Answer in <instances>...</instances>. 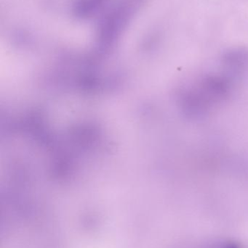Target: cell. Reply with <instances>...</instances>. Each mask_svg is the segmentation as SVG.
I'll use <instances>...</instances> for the list:
<instances>
[{"label":"cell","instance_id":"cell-1","mask_svg":"<svg viewBox=\"0 0 248 248\" xmlns=\"http://www.w3.org/2000/svg\"><path fill=\"white\" fill-rule=\"evenodd\" d=\"M231 78L228 75L209 76L181 94V108L191 118H199L224 101L231 93Z\"/></svg>","mask_w":248,"mask_h":248}]
</instances>
